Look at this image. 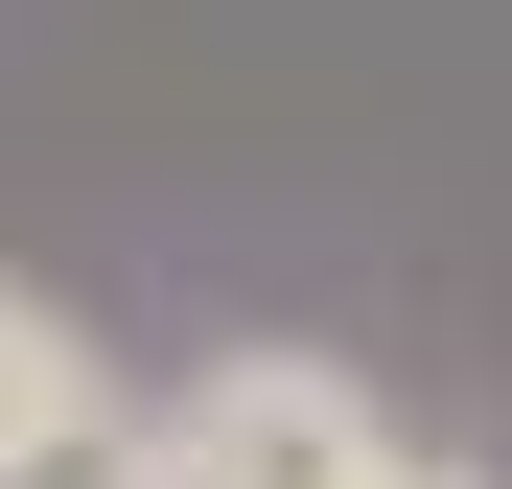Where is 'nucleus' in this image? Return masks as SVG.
<instances>
[{"mask_svg": "<svg viewBox=\"0 0 512 489\" xmlns=\"http://www.w3.org/2000/svg\"><path fill=\"white\" fill-rule=\"evenodd\" d=\"M0 489H163V420L70 396V420H24V443H0Z\"/></svg>", "mask_w": 512, "mask_h": 489, "instance_id": "f03ea898", "label": "nucleus"}, {"mask_svg": "<svg viewBox=\"0 0 512 489\" xmlns=\"http://www.w3.org/2000/svg\"><path fill=\"white\" fill-rule=\"evenodd\" d=\"M70 396H94V350H70L24 280H0V443H24V420H70Z\"/></svg>", "mask_w": 512, "mask_h": 489, "instance_id": "7ed1b4c3", "label": "nucleus"}, {"mask_svg": "<svg viewBox=\"0 0 512 489\" xmlns=\"http://www.w3.org/2000/svg\"><path fill=\"white\" fill-rule=\"evenodd\" d=\"M373 489H489V466H373Z\"/></svg>", "mask_w": 512, "mask_h": 489, "instance_id": "20e7f679", "label": "nucleus"}, {"mask_svg": "<svg viewBox=\"0 0 512 489\" xmlns=\"http://www.w3.org/2000/svg\"><path fill=\"white\" fill-rule=\"evenodd\" d=\"M373 466H396V420L326 350H233L187 420H163V489H373Z\"/></svg>", "mask_w": 512, "mask_h": 489, "instance_id": "f257e3e1", "label": "nucleus"}]
</instances>
